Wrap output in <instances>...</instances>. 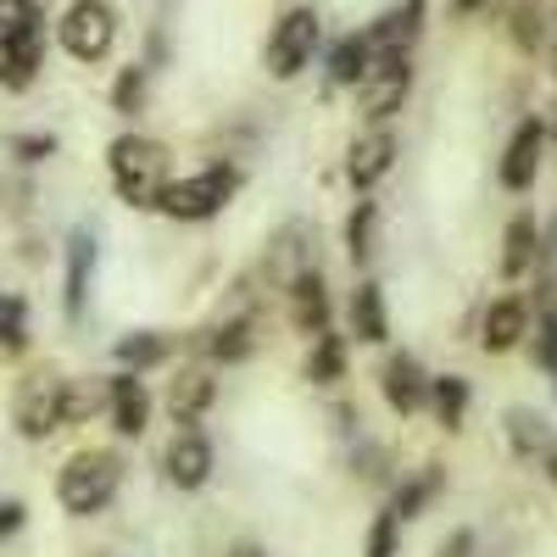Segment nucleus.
<instances>
[{
	"label": "nucleus",
	"mask_w": 557,
	"mask_h": 557,
	"mask_svg": "<svg viewBox=\"0 0 557 557\" xmlns=\"http://www.w3.org/2000/svg\"><path fill=\"white\" fill-rule=\"evenodd\" d=\"M173 418L178 424H196V418L207 412V401H212V380L207 374H184V380H173Z\"/></svg>",
	"instance_id": "nucleus-19"
},
{
	"label": "nucleus",
	"mask_w": 557,
	"mask_h": 557,
	"mask_svg": "<svg viewBox=\"0 0 557 557\" xmlns=\"http://www.w3.org/2000/svg\"><path fill=\"white\" fill-rule=\"evenodd\" d=\"M312 45H318V17L307 7L285 12L278 28H273V39H268V73L273 78H296L307 67V57H312Z\"/></svg>",
	"instance_id": "nucleus-4"
},
{
	"label": "nucleus",
	"mask_w": 557,
	"mask_h": 557,
	"mask_svg": "<svg viewBox=\"0 0 557 557\" xmlns=\"http://www.w3.org/2000/svg\"><path fill=\"white\" fill-rule=\"evenodd\" d=\"M430 396V380H424V368H418L412 357H391L385 362V401L396 412H418Z\"/></svg>",
	"instance_id": "nucleus-13"
},
{
	"label": "nucleus",
	"mask_w": 557,
	"mask_h": 557,
	"mask_svg": "<svg viewBox=\"0 0 557 557\" xmlns=\"http://www.w3.org/2000/svg\"><path fill=\"white\" fill-rule=\"evenodd\" d=\"M407 89H412L407 57H380L374 67H368V78H362V112L368 117H391L407 101Z\"/></svg>",
	"instance_id": "nucleus-7"
},
{
	"label": "nucleus",
	"mask_w": 557,
	"mask_h": 557,
	"mask_svg": "<svg viewBox=\"0 0 557 557\" xmlns=\"http://www.w3.org/2000/svg\"><path fill=\"white\" fill-rule=\"evenodd\" d=\"M524 335V307L519 301H496L485 312V351H507V346H519Z\"/></svg>",
	"instance_id": "nucleus-18"
},
{
	"label": "nucleus",
	"mask_w": 557,
	"mask_h": 557,
	"mask_svg": "<svg viewBox=\"0 0 557 557\" xmlns=\"http://www.w3.org/2000/svg\"><path fill=\"white\" fill-rule=\"evenodd\" d=\"M235 196V173L228 168H207V173H196V178H178V184H168V190L157 196V207L168 212V218H212V212H223V201Z\"/></svg>",
	"instance_id": "nucleus-3"
},
{
	"label": "nucleus",
	"mask_w": 557,
	"mask_h": 557,
	"mask_svg": "<svg viewBox=\"0 0 557 557\" xmlns=\"http://www.w3.org/2000/svg\"><path fill=\"white\" fill-rule=\"evenodd\" d=\"M235 557H257V552H235Z\"/></svg>",
	"instance_id": "nucleus-36"
},
{
	"label": "nucleus",
	"mask_w": 557,
	"mask_h": 557,
	"mask_svg": "<svg viewBox=\"0 0 557 557\" xmlns=\"http://www.w3.org/2000/svg\"><path fill=\"white\" fill-rule=\"evenodd\" d=\"M89 262H96V246H89V235H73V251H67V318H84V278H89Z\"/></svg>",
	"instance_id": "nucleus-21"
},
{
	"label": "nucleus",
	"mask_w": 557,
	"mask_h": 557,
	"mask_svg": "<svg viewBox=\"0 0 557 557\" xmlns=\"http://www.w3.org/2000/svg\"><path fill=\"white\" fill-rule=\"evenodd\" d=\"M351 330H357V341H385L391 335V323H385V301H380V285H357V296H351Z\"/></svg>",
	"instance_id": "nucleus-16"
},
{
	"label": "nucleus",
	"mask_w": 557,
	"mask_h": 557,
	"mask_svg": "<svg viewBox=\"0 0 557 557\" xmlns=\"http://www.w3.org/2000/svg\"><path fill=\"white\" fill-rule=\"evenodd\" d=\"M541 146H546V128L541 123H519L513 146H507V157H502V184H507V190H530V184H535Z\"/></svg>",
	"instance_id": "nucleus-10"
},
{
	"label": "nucleus",
	"mask_w": 557,
	"mask_h": 557,
	"mask_svg": "<svg viewBox=\"0 0 557 557\" xmlns=\"http://www.w3.org/2000/svg\"><path fill=\"white\" fill-rule=\"evenodd\" d=\"M17 524H23V507L17 502H0V541H7Z\"/></svg>",
	"instance_id": "nucleus-31"
},
{
	"label": "nucleus",
	"mask_w": 557,
	"mask_h": 557,
	"mask_svg": "<svg viewBox=\"0 0 557 557\" xmlns=\"http://www.w3.org/2000/svg\"><path fill=\"white\" fill-rule=\"evenodd\" d=\"M39 73V34H23L12 45H0V84L7 89H28Z\"/></svg>",
	"instance_id": "nucleus-15"
},
{
	"label": "nucleus",
	"mask_w": 557,
	"mask_h": 557,
	"mask_svg": "<svg viewBox=\"0 0 557 557\" xmlns=\"http://www.w3.org/2000/svg\"><path fill=\"white\" fill-rule=\"evenodd\" d=\"M212 351H218L223 362H235V357H246V351H251V323L240 318V323H228V330H218Z\"/></svg>",
	"instance_id": "nucleus-27"
},
{
	"label": "nucleus",
	"mask_w": 557,
	"mask_h": 557,
	"mask_svg": "<svg viewBox=\"0 0 557 557\" xmlns=\"http://www.w3.org/2000/svg\"><path fill=\"white\" fill-rule=\"evenodd\" d=\"M396 513H380V524H374V541H368V557H391V541H396Z\"/></svg>",
	"instance_id": "nucleus-30"
},
{
	"label": "nucleus",
	"mask_w": 557,
	"mask_h": 557,
	"mask_svg": "<svg viewBox=\"0 0 557 557\" xmlns=\"http://www.w3.org/2000/svg\"><path fill=\"white\" fill-rule=\"evenodd\" d=\"M112 101H117V112H139V101H146V73H139V67H128L123 78H117V89H112Z\"/></svg>",
	"instance_id": "nucleus-28"
},
{
	"label": "nucleus",
	"mask_w": 557,
	"mask_h": 557,
	"mask_svg": "<svg viewBox=\"0 0 557 557\" xmlns=\"http://www.w3.org/2000/svg\"><path fill=\"white\" fill-rule=\"evenodd\" d=\"M67 424V385L62 380H28L23 385V396H17V430L28 435V441H45L51 430H62Z\"/></svg>",
	"instance_id": "nucleus-6"
},
{
	"label": "nucleus",
	"mask_w": 557,
	"mask_h": 557,
	"mask_svg": "<svg viewBox=\"0 0 557 557\" xmlns=\"http://www.w3.org/2000/svg\"><path fill=\"white\" fill-rule=\"evenodd\" d=\"M112 178H117V196L134 207H157V196L168 190V151L157 139H139L123 134L112 146Z\"/></svg>",
	"instance_id": "nucleus-1"
},
{
	"label": "nucleus",
	"mask_w": 557,
	"mask_h": 557,
	"mask_svg": "<svg viewBox=\"0 0 557 557\" xmlns=\"http://www.w3.org/2000/svg\"><path fill=\"white\" fill-rule=\"evenodd\" d=\"M162 357H168V341H157V335H128V341H117V362L151 368V362H162Z\"/></svg>",
	"instance_id": "nucleus-25"
},
{
	"label": "nucleus",
	"mask_w": 557,
	"mask_h": 557,
	"mask_svg": "<svg viewBox=\"0 0 557 557\" xmlns=\"http://www.w3.org/2000/svg\"><path fill=\"white\" fill-rule=\"evenodd\" d=\"M430 396H435L441 424H446V430H457V424H462V407H469V385L446 374V380H435V391H430Z\"/></svg>",
	"instance_id": "nucleus-24"
},
{
	"label": "nucleus",
	"mask_w": 557,
	"mask_h": 557,
	"mask_svg": "<svg viewBox=\"0 0 557 557\" xmlns=\"http://www.w3.org/2000/svg\"><path fill=\"white\" fill-rule=\"evenodd\" d=\"M552 480H557V457H552Z\"/></svg>",
	"instance_id": "nucleus-35"
},
{
	"label": "nucleus",
	"mask_w": 557,
	"mask_h": 557,
	"mask_svg": "<svg viewBox=\"0 0 557 557\" xmlns=\"http://www.w3.org/2000/svg\"><path fill=\"white\" fill-rule=\"evenodd\" d=\"M552 257H557V223H552Z\"/></svg>",
	"instance_id": "nucleus-34"
},
{
	"label": "nucleus",
	"mask_w": 557,
	"mask_h": 557,
	"mask_svg": "<svg viewBox=\"0 0 557 557\" xmlns=\"http://www.w3.org/2000/svg\"><path fill=\"white\" fill-rule=\"evenodd\" d=\"M17 335H23V301L0 296V341H17Z\"/></svg>",
	"instance_id": "nucleus-29"
},
{
	"label": "nucleus",
	"mask_w": 557,
	"mask_h": 557,
	"mask_svg": "<svg viewBox=\"0 0 557 557\" xmlns=\"http://www.w3.org/2000/svg\"><path fill=\"white\" fill-rule=\"evenodd\" d=\"M368 39H357V34H346L341 45H335V57H330V78L335 84H362L368 78Z\"/></svg>",
	"instance_id": "nucleus-20"
},
{
	"label": "nucleus",
	"mask_w": 557,
	"mask_h": 557,
	"mask_svg": "<svg viewBox=\"0 0 557 557\" xmlns=\"http://www.w3.org/2000/svg\"><path fill=\"white\" fill-rule=\"evenodd\" d=\"M117 480H123V469H117V457H112V451H78L67 469H62L57 496H62L67 513L89 519V513H101V507L117 496Z\"/></svg>",
	"instance_id": "nucleus-2"
},
{
	"label": "nucleus",
	"mask_w": 557,
	"mask_h": 557,
	"mask_svg": "<svg viewBox=\"0 0 557 557\" xmlns=\"http://www.w3.org/2000/svg\"><path fill=\"white\" fill-rule=\"evenodd\" d=\"M290 318H296V330H301L307 341H318L323 330H330V296H323L318 268H312V273H301L296 285H290Z\"/></svg>",
	"instance_id": "nucleus-11"
},
{
	"label": "nucleus",
	"mask_w": 557,
	"mask_h": 557,
	"mask_svg": "<svg viewBox=\"0 0 557 557\" xmlns=\"http://www.w3.org/2000/svg\"><path fill=\"white\" fill-rule=\"evenodd\" d=\"M146 412H151V396H146V385H139L134 374L112 380V424H117L123 435H139V430H146Z\"/></svg>",
	"instance_id": "nucleus-14"
},
{
	"label": "nucleus",
	"mask_w": 557,
	"mask_h": 557,
	"mask_svg": "<svg viewBox=\"0 0 557 557\" xmlns=\"http://www.w3.org/2000/svg\"><path fill=\"white\" fill-rule=\"evenodd\" d=\"M207 474H212V446L196 430L173 435V446H168V480L178 491H196V485H207Z\"/></svg>",
	"instance_id": "nucleus-9"
},
{
	"label": "nucleus",
	"mask_w": 557,
	"mask_h": 557,
	"mask_svg": "<svg viewBox=\"0 0 557 557\" xmlns=\"http://www.w3.org/2000/svg\"><path fill=\"white\" fill-rule=\"evenodd\" d=\"M535 246H541L535 223H530V218H513V223H507V251H502V273H507V278L530 273V262H535Z\"/></svg>",
	"instance_id": "nucleus-17"
},
{
	"label": "nucleus",
	"mask_w": 557,
	"mask_h": 557,
	"mask_svg": "<svg viewBox=\"0 0 557 557\" xmlns=\"http://www.w3.org/2000/svg\"><path fill=\"white\" fill-rule=\"evenodd\" d=\"M418 23H424V0H401V7H391L362 39H368V51H380V57H407V45L418 39Z\"/></svg>",
	"instance_id": "nucleus-8"
},
{
	"label": "nucleus",
	"mask_w": 557,
	"mask_h": 557,
	"mask_svg": "<svg viewBox=\"0 0 557 557\" xmlns=\"http://www.w3.org/2000/svg\"><path fill=\"white\" fill-rule=\"evenodd\" d=\"M368 235H374V201H357V212H351V223H346V246H351L357 262L368 257Z\"/></svg>",
	"instance_id": "nucleus-26"
},
{
	"label": "nucleus",
	"mask_w": 557,
	"mask_h": 557,
	"mask_svg": "<svg viewBox=\"0 0 557 557\" xmlns=\"http://www.w3.org/2000/svg\"><path fill=\"white\" fill-rule=\"evenodd\" d=\"M391 157H396V139H391V134L357 139V146H351V162H346V173H351L357 190H374V184L391 173Z\"/></svg>",
	"instance_id": "nucleus-12"
},
{
	"label": "nucleus",
	"mask_w": 557,
	"mask_h": 557,
	"mask_svg": "<svg viewBox=\"0 0 557 557\" xmlns=\"http://www.w3.org/2000/svg\"><path fill=\"white\" fill-rule=\"evenodd\" d=\"M23 34H39V12L34 0H0V45H12Z\"/></svg>",
	"instance_id": "nucleus-22"
},
{
	"label": "nucleus",
	"mask_w": 557,
	"mask_h": 557,
	"mask_svg": "<svg viewBox=\"0 0 557 557\" xmlns=\"http://www.w3.org/2000/svg\"><path fill=\"white\" fill-rule=\"evenodd\" d=\"M307 380H318V385H330V380H341V341L323 330L318 341H312V357H307Z\"/></svg>",
	"instance_id": "nucleus-23"
},
{
	"label": "nucleus",
	"mask_w": 557,
	"mask_h": 557,
	"mask_svg": "<svg viewBox=\"0 0 557 557\" xmlns=\"http://www.w3.org/2000/svg\"><path fill=\"white\" fill-rule=\"evenodd\" d=\"M112 34H117V23H112V12L101 7V0H78V7L62 17V45L78 62H101L112 51Z\"/></svg>",
	"instance_id": "nucleus-5"
},
{
	"label": "nucleus",
	"mask_w": 557,
	"mask_h": 557,
	"mask_svg": "<svg viewBox=\"0 0 557 557\" xmlns=\"http://www.w3.org/2000/svg\"><path fill=\"white\" fill-rule=\"evenodd\" d=\"M469 552H474V535H469V530H457V535L441 546V557H469Z\"/></svg>",
	"instance_id": "nucleus-32"
},
{
	"label": "nucleus",
	"mask_w": 557,
	"mask_h": 557,
	"mask_svg": "<svg viewBox=\"0 0 557 557\" xmlns=\"http://www.w3.org/2000/svg\"><path fill=\"white\" fill-rule=\"evenodd\" d=\"M17 151H23L28 162H39L45 151H51V139H17Z\"/></svg>",
	"instance_id": "nucleus-33"
}]
</instances>
